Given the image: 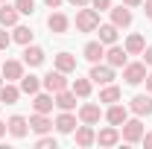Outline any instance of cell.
Returning <instances> with one entry per match:
<instances>
[{
    "mask_svg": "<svg viewBox=\"0 0 152 149\" xmlns=\"http://www.w3.org/2000/svg\"><path fill=\"white\" fill-rule=\"evenodd\" d=\"M96 26H99V12L94 6H82L76 12V29L79 32H96Z\"/></svg>",
    "mask_w": 152,
    "mask_h": 149,
    "instance_id": "6da1fadb",
    "label": "cell"
},
{
    "mask_svg": "<svg viewBox=\"0 0 152 149\" xmlns=\"http://www.w3.org/2000/svg\"><path fill=\"white\" fill-rule=\"evenodd\" d=\"M146 64L143 61H126L123 64V79H126V85H140L143 79H146Z\"/></svg>",
    "mask_w": 152,
    "mask_h": 149,
    "instance_id": "7a4b0ae2",
    "label": "cell"
},
{
    "mask_svg": "<svg viewBox=\"0 0 152 149\" xmlns=\"http://www.w3.org/2000/svg\"><path fill=\"white\" fill-rule=\"evenodd\" d=\"M140 137H143V123H140V117L126 120L123 129H120V140H126V143H140Z\"/></svg>",
    "mask_w": 152,
    "mask_h": 149,
    "instance_id": "3957f363",
    "label": "cell"
},
{
    "mask_svg": "<svg viewBox=\"0 0 152 149\" xmlns=\"http://www.w3.org/2000/svg\"><path fill=\"white\" fill-rule=\"evenodd\" d=\"M41 88L50 93H58L67 88V73H61V70H50L47 76H41Z\"/></svg>",
    "mask_w": 152,
    "mask_h": 149,
    "instance_id": "277c9868",
    "label": "cell"
},
{
    "mask_svg": "<svg viewBox=\"0 0 152 149\" xmlns=\"http://www.w3.org/2000/svg\"><path fill=\"white\" fill-rule=\"evenodd\" d=\"M88 76H91V82H96V85H111L114 82V67L108 61H105V64L96 61V64H91V73Z\"/></svg>",
    "mask_w": 152,
    "mask_h": 149,
    "instance_id": "5b68a950",
    "label": "cell"
},
{
    "mask_svg": "<svg viewBox=\"0 0 152 149\" xmlns=\"http://www.w3.org/2000/svg\"><path fill=\"white\" fill-rule=\"evenodd\" d=\"M129 111H132L134 117H149L152 114V93H137V96H132Z\"/></svg>",
    "mask_w": 152,
    "mask_h": 149,
    "instance_id": "8992f818",
    "label": "cell"
},
{
    "mask_svg": "<svg viewBox=\"0 0 152 149\" xmlns=\"http://www.w3.org/2000/svg\"><path fill=\"white\" fill-rule=\"evenodd\" d=\"M102 120V108L96 102H82L79 105V123H88V126H96Z\"/></svg>",
    "mask_w": 152,
    "mask_h": 149,
    "instance_id": "52a82bcc",
    "label": "cell"
},
{
    "mask_svg": "<svg viewBox=\"0 0 152 149\" xmlns=\"http://www.w3.org/2000/svg\"><path fill=\"white\" fill-rule=\"evenodd\" d=\"M0 67H3V79H6V82H18L20 76H23V67H26V64H23V58H20V61L18 58H6Z\"/></svg>",
    "mask_w": 152,
    "mask_h": 149,
    "instance_id": "ba28073f",
    "label": "cell"
},
{
    "mask_svg": "<svg viewBox=\"0 0 152 149\" xmlns=\"http://www.w3.org/2000/svg\"><path fill=\"white\" fill-rule=\"evenodd\" d=\"M108 12H111V23L114 26H117V29H126V26H132V9H129V6H123V3H120V6H114V9H108Z\"/></svg>",
    "mask_w": 152,
    "mask_h": 149,
    "instance_id": "9c48e42d",
    "label": "cell"
},
{
    "mask_svg": "<svg viewBox=\"0 0 152 149\" xmlns=\"http://www.w3.org/2000/svg\"><path fill=\"white\" fill-rule=\"evenodd\" d=\"M47 29L53 32V35H64L67 29H70V20L64 12H50V18H47Z\"/></svg>",
    "mask_w": 152,
    "mask_h": 149,
    "instance_id": "30bf717a",
    "label": "cell"
},
{
    "mask_svg": "<svg viewBox=\"0 0 152 149\" xmlns=\"http://www.w3.org/2000/svg\"><path fill=\"white\" fill-rule=\"evenodd\" d=\"M105 61H108L111 67H123V64L129 61L126 47H120V44H108V47H105Z\"/></svg>",
    "mask_w": 152,
    "mask_h": 149,
    "instance_id": "8fae6325",
    "label": "cell"
},
{
    "mask_svg": "<svg viewBox=\"0 0 152 149\" xmlns=\"http://www.w3.org/2000/svg\"><path fill=\"white\" fill-rule=\"evenodd\" d=\"M6 129H9V134L12 137H26V131H29V120L26 117H20V114H12L9 120H6Z\"/></svg>",
    "mask_w": 152,
    "mask_h": 149,
    "instance_id": "7c38bea8",
    "label": "cell"
},
{
    "mask_svg": "<svg viewBox=\"0 0 152 149\" xmlns=\"http://www.w3.org/2000/svg\"><path fill=\"white\" fill-rule=\"evenodd\" d=\"M82 56L88 58L91 64H96V61H102V58H105V44H102L99 38H96V41H88V44L82 47Z\"/></svg>",
    "mask_w": 152,
    "mask_h": 149,
    "instance_id": "4fadbf2b",
    "label": "cell"
},
{
    "mask_svg": "<svg viewBox=\"0 0 152 149\" xmlns=\"http://www.w3.org/2000/svg\"><path fill=\"white\" fill-rule=\"evenodd\" d=\"M20 56H23V64H26V67H41V64H44V58H47V56H44V50L35 47V44H26Z\"/></svg>",
    "mask_w": 152,
    "mask_h": 149,
    "instance_id": "5bb4252c",
    "label": "cell"
},
{
    "mask_svg": "<svg viewBox=\"0 0 152 149\" xmlns=\"http://www.w3.org/2000/svg\"><path fill=\"white\" fill-rule=\"evenodd\" d=\"M102 117H105L111 126H123V123L129 120V108H126V105H120V102H111V105H108V111L102 114Z\"/></svg>",
    "mask_w": 152,
    "mask_h": 149,
    "instance_id": "9a60e30c",
    "label": "cell"
},
{
    "mask_svg": "<svg viewBox=\"0 0 152 149\" xmlns=\"http://www.w3.org/2000/svg\"><path fill=\"white\" fill-rule=\"evenodd\" d=\"M73 140H76V146H91V143H96V131H94V126H88V123L76 126Z\"/></svg>",
    "mask_w": 152,
    "mask_h": 149,
    "instance_id": "2e32d148",
    "label": "cell"
},
{
    "mask_svg": "<svg viewBox=\"0 0 152 149\" xmlns=\"http://www.w3.org/2000/svg\"><path fill=\"white\" fill-rule=\"evenodd\" d=\"M96 143L99 146H117L120 143V126H105V129H99V134H96Z\"/></svg>",
    "mask_w": 152,
    "mask_h": 149,
    "instance_id": "e0dca14e",
    "label": "cell"
},
{
    "mask_svg": "<svg viewBox=\"0 0 152 149\" xmlns=\"http://www.w3.org/2000/svg\"><path fill=\"white\" fill-rule=\"evenodd\" d=\"M53 99H56V108H58V111H73V108H76V93L70 91V88L53 93Z\"/></svg>",
    "mask_w": 152,
    "mask_h": 149,
    "instance_id": "ac0fdd59",
    "label": "cell"
},
{
    "mask_svg": "<svg viewBox=\"0 0 152 149\" xmlns=\"http://www.w3.org/2000/svg\"><path fill=\"white\" fill-rule=\"evenodd\" d=\"M53 61H56V70H61V73H73V70H76V56H73V53H67V50L56 53Z\"/></svg>",
    "mask_w": 152,
    "mask_h": 149,
    "instance_id": "d6986e66",
    "label": "cell"
},
{
    "mask_svg": "<svg viewBox=\"0 0 152 149\" xmlns=\"http://www.w3.org/2000/svg\"><path fill=\"white\" fill-rule=\"evenodd\" d=\"M53 126L58 129V134H73V131H76V117H73V111H61L56 117Z\"/></svg>",
    "mask_w": 152,
    "mask_h": 149,
    "instance_id": "ffe728a7",
    "label": "cell"
},
{
    "mask_svg": "<svg viewBox=\"0 0 152 149\" xmlns=\"http://www.w3.org/2000/svg\"><path fill=\"white\" fill-rule=\"evenodd\" d=\"M18 99H20V88L15 82H3V85H0V102H3V105H15Z\"/></svg>",
    "mask_w": 152,
    "mask_h": 149,
    "instance_id": "44dd1931",
    "label": "cell"
},
{
    "mask_svg": "<svg viewBox=\"0 0 152 149\" xmlns=\"http://www.w3.org/2000/svg\"><path fill=\"white\" fill-rule=\"evenodd\" d=\"M53 105H56V99H53V93L47 91V93H32V108L35 111H41V114H50L53 111Z\"/></svg>",
    "mask_w": 152,
    "mask_h": 149,
    "instance_id": "7402d4cb",
    "label": "cell"
},
{
    "mask_svg": "<svg viewBox=\"0 0 152 149\" xmlns=\"http://www.w3.org/2000/svg\"><path fill=\"white\" fill-rule=\"evenodd\" d=\"M32 38H35L32 26H23V23H15V26H12V41H15V44L26 47V44H32Z\"/></svg>",
    "mask_w": 152,
    "mask_h": 149,
    "instance_id": "603a6c76",
    "label": "cell"
},
{
    "mask_svg": "<svg viewBox=\"0 0 152 149\" xmlns=\"http://www.w3.org/2000/svg\"><path fill=\"white\" fill-rule=\"evenodd\" d=\"M29 129L35 131V134H47V131L53 129V120H50L47 114L35 111V114H32V117H29Z\"/></svg>",
    "mask_w": 152,
    "mask_h": 149,
    "instance_id": "cb8c5ba5",
    "label": "cell"
},
{
    "mask_svg": "<svg viewBox=\"0 0 152 149\" xmlns=\"http://www.w3.org/2000/svg\"><path fill=\"white\" fill-rule=\"evenodd\" d=\"M18 88H20V93H29V96H32V93L41 91V79H38L35 73H23L18 79Z\"/></svg>",
    "mask_w": 152,
    "mask_h": 149,
    "instance_id": "d4e9b609",
    "label": "cell"
},
{
    "mask_svg": "<svg viewBox=\"0 0 152 149\" xmlns=\"http://www.w3.org/2000/svg\"><path fill=\"white\" fill-rule=\"evenodd\" d=\"M123 47H126V53H129V56H140V53L146 50V38L140 35V32H132V35L126 38V44H123Z\"/></svg>",
    "mask_w": 152,
    "mask_h": 149,
    "instance_id": "484cf974",
    "label": "cell"
},
{
    "mask_svg": "<svg viewBox=\"0 0 152 149\" xmlns=\"http://www.w3.org/2000/svg\"><path fill=\"white\" fill-rule=\"evenodd\" d=\"M20 18V12L15 9V3L9 6V3H0V26H15Z\"/></svg>",
    "mask_w": 152,
    "mask_h": 149,
    "instance_id": "4316f807",
    "label": "cell"
},
{
    "mask_svg": "<svg viewBox=\"0 0 152 149\" xmlns=\"http://www.w3.org/2000/svg\"><path fill=\"white\" fill-rule=\"evenodd\" d=\"M91 88H94L91 76H85V79H73V85H70V91H73L79 99H88V96H91Z\"/></svg>",
    "mask_w": 152,
    "mask_h": 149,
    "instance_id": "83f0119b",
    "label": "cell"
},
{
    "mask_svg": "<svg viewBox=\"0 0 152 149\" xmlns=\"http://www.w3.org/2000/svg\"><path fill=\"white\" fill-rule=\"evenodd\" d=\"M96 32H99V41H102L105 47H108V44H117V26H114V23H99Z\"/></svg>",
    "mask_w": 152,
    "mask_h": 149,
    "instance_id": "f1b7e54d",
    "label": "cell"
},
{
    "mask_svg": "<svg viewBox=\"0 0 152 149\" xmlns=\"http://www.w3.org/2000/svg\"><path fill=\"white\" fill-rule=\"evenodd\" d=\"M120 88L117 85H102V91H99V102H105V105H111V102H120Z\"/></svg>",
    "mask_w": 152,
    "mask_h": 149,
    "instance_id": "f546056e",
    "label": "cell"
},
{
    "mask_svg": "<svg viewBox=\"0 0 152 149\" xmlns=\"http://www.w3.org/2000/svg\"><path fill=\"white\" fill-rule=\"evenodd\" d=\"M15 9L20 15H32L35 12V0H15Z\"/></svg>",
    "mask_w": 152,
    "mask_h": 149,
    "instance_id": "4dcf8cb0",
    "label": "cell"
},
{
    "mask_svg": "<svg viewBox=\"0 0 152 149\" xmlns=\"http://www.w3.org/2000/svg\"><path fill=\"white\" fill-rule=\"evenodd\" d=\"M38 149H56V137H50V134H44V137H38L35 140Z\"/></svg>",
    "mask_w": 152,
    "mask_h": 149,
    "instance_id": "1f68e13d",
    "label": "cell"
},
{
    "mask_svg": "<svg viewBox=\"0 0 152 149\" xmlns=\"http://www.w3.org/2000/svg\"><path fill=\"white\" fill-rule=\"evenodd\" d=\"M9 44H12V35H9V32H6V26H3V29H0V53H3V50H9Z\"/></svg>",
    "mask_w": 152,
    "mask_h": 149,
    "instance_id": "d6a6232c",
    "label": "cell"
},
{
    "mask_svg": "<svg viewBox=\"0 0 152 149\" xmlns=\"http://www.w3.org/2000/svg\"><path fill=\"white\" fill-rule=\"evenodd\" d=\"M91 6H94L96 12H108L111 9V0H91Z\"/></svg>",
    "mask_w": 152,
    "mask_h": 149,
    "instance_id": "836d02e7",
    "label": "cell"
},
{
    "mask_svg": "<svg viewBox=\"0 0 152 149\" xmlns=\"http://www.w3.org/2000/svg\"><path fill=\"white\" fill-rule=\"evenodd\" d=\"M140 56H143V64H146V67H152V44L143 50V53H140Z\"/></svg>",
    "mask_w": 152,
    "mask_h": 149,
    "instance_id": "e575fe53",
    "label": "cell"
},
{
    "mask_svg": "<svg viewBox=\"0 0 152 149\" xmlns=\"http://www.w3.org/2000/svg\"><path fill=\"white\" fill-rule=\"evenodd\" d=\"M123 6H129V9H137V6H143V0H120Z\"/></svg>",
    "mask_w": 152,
    "mask_h": 149,
    "instance_id": "d590c367",
    "label": "cell"
},
{
    "mask_svg": "<svg viewBox=\"0 0 152 149\" xmlns=\"http://www.w3.org/2000/svg\"><path fill=\"white\" fill-rule=\"evenodd\" d=\"M140 143H143V146H146V149H152V131H146V134L140 137Z\"/></svg>",
    "mask_w": 152,
    "mask_h": 149,
    "instance_id": "8d00e7d4",
    "label": "cell"
},
{
    "mask_svg": "<svg viewBox=\"0 0 152 149\" xmlns=\"http://www.w3.org/2000/svg\"><path fill=\"white\" fill-rule=\"evenodd\" d=\"M143 12H146V18L152 20V0H143Z\"/></svg>",
    "mask_w": 152,
    "mask_h": 149,
    "instance_id": "74e56055",
    "label": "cell"
},
{
    "mask_svg": "<svg viewBox=\"0 0 152 149\" xmlns=\"http://www.w3.org/2000/svg\"><path fill=\"white\" fill-rule=\"evenodd\" d=\"M67 3H70V6H79V9H82V6H91V0H67Z\"/></svg>",
    "mask_w": 152,
    "mask_h": 149,
    "instance_id": "f35d334b",
    "label": "cell"
},
{
    "mask_svg": "<svg viewBox=\"0 0 152 149\" xmlns=\"http://www.w3.org/2000/svg\"><path fill=\"white\" fill-rule=\"evenodd\" d=\"M44 3H47V6H50V9H58V6H61V3H64V0H44Z\"/></svg>",
    "mask_w": 152,
    "mask_h": 149,
    "instance_id": "ab89813d",
    "label": "cell"
},
{
    "mask_svg": "<svg viewBox=\"0 0 152 149\" xmlns=\"http://www.w3.org/2000/svg\"><path fill=\"white\" fill-rule=\"evenodd\" d=\"M143 82H146V93H152V73H146V79H143Z\"/></svg>",
    "mask_w": 152,
    "mask_h": 149,
    "instance_id": "60d3db41",
    "label": "cell"
},
{
    "mask_svg": "<svg viewBox=\"0 0 152 149\" xmlns=\"http://www.w3.org/2000/svg\"><path fill=\"white\" fill-rule=\"evenodd\" d=\"M6 131H9V129H6V123H3V120H0V137H3V134H6Z\"/></svg>",
    "mask_w": 152,
    "mask_h": 149,
    "instance_id": "b9f144b4",
    "label": "cell"
},
{
    "mask_svg": "<svg viewBox=\"0 0 152 149\" xmlns=\"http://www.w3.org/2000/svg\"><path fill=\"white\" fill-rule=\"evenodd\" d=\"M3 82H6V79H3V76H0V85H3Z\"/></svg>",
    "mask_w": 152,
    "mask_h": 149,
    "instance_id": "7bdbcfd3",
    "label": "cell"
},
{
    "mask_svg": "<svg viewBox=\"0 0 152 149\" xmlns=\"http://www.w3.org/2000/svg\"><path fill=\"white\" fill-rule=\"evenodd\" d=\"M0 3H6V0H0Z\"/></svg>",
    "mask_w": 152,
    "mask_h": 149,
    "instance_id": "ee69618b",
    "label": "cell"
},
{
    "mask_svg": "<svg viewBox=\"0 0 152 149\" xmlns=\"http://www.w3.org/2000/svg\"><path fill=\"white\" fill-rule=\"evenodd\" d=\"M0 108H3V102H0Z\"/></svg>",
    "mask_w": 152,
    "mask_h": 149,
    "instance_id": "f6af8a7d",
    "label": "cell"
},
{
    "mask_svg": "<svg viewBox=\"0 0 152 149\" xmlns=\"http://www.w3.org/2000/svg\"><path fill=\"white\" fill-rule=\"evenodd\" d=\"M0 64H3V58H0Z\"/></svg>",
    "mask_w": 152,
    "mask_h": 149,
    "instance_id": "bcb514c9",
    "label": "cell"
}]
</instances>
